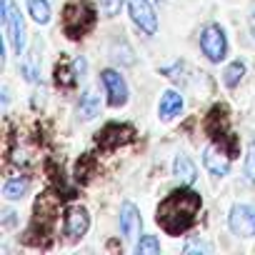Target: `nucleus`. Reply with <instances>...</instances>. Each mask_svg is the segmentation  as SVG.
<instances>
[{"instance_id":"1","label":"nucleus","mask_w":255,"mask_h":255,"mask_svg":"<svg viewBox=\"0 0 255 255\" xmlns=\"http://www.w3.org/2000/svg\"><path fill=\"white\" fill-rule=\"evenodd\" d=\"M200 205H203L200 193H195L190 188H180V190L170 193L158 205L155 220L168 235H180L195 223V215H198Z\"/></svg>"},{"instance_id":"2","label":"nucleus","mask_w":255,"mask_h":255,"mask_svg":"<svg viewBox=\"0 0 255 255\" xmlns=\"http://www.w3.org/2000/svg\"><path fill=\"white\" fill-rule=\"evenodd\" d=\"M200 50L205 53V58L210 63H220L225 55H228V38H225V30L215 23L205 25V30L200 33Z\"/></svg>"},{"instance_id":"3","label":"nucleus","mask_w":255,"mask_h":255,"mask_svg":"<svg viewBox=\"0 0 255 255\" xmlns=\"http://www.w3.org/2000/svg\"><path fill=\"white\" fill-rule=\"evenodd\" d=\"M3 25H5V33H8L15 53L23 55V50H25V23L20 18V10L13 5V0H3Z\"/></svg>"},{"instance_id":"4","label":"nucleus","mask_w":255,"mask_h":255,"mask_svg":"<svg viewBox=\"0 0 255 255\" xmlns=\"http://www.w3.org/2000/svg\"><path fill=\"white\" fill-rule=\"evenodd\" d=\"M95 23V15L93 10L85 5V3H75V5H68L65 10V18H63V28L70 38H80L83 33H88Z\"/></svg>"},{"instance_id":"5","label":"nucleus","mask_w":255,"mask_h":255,"mask_svg":"<svg viewBox=\"0 0 255 255\" xmlns=\"http://www.w3.org/2000/svg\"><path fill=\"white\" fill-rule=\"evenodd\" d=\"M228 225H230L233 235L253 238L255 235V205H248V203L233 205V210L228 215Z\"/></svg>"},{"instance_id":"6","label":"nucleus","mask_w":255,"mask_h":255,"mask_svg":"<svg viewBox=\"0 0 255 255\" xmlns=\"http://www.w3.org/2000/svg\"><path fill=\"white\" fill-rule=\"evenodd\" d=\"M128 13H130L133 23L145 33V35H155L158 33V15L150 5V0H128Z\"/></svg>"},{"instance_id":"7","label":"nucleus","mask_w":255,"mask_h":255,"mask_svg":"<svg viewBox=\"0 0 255 255\" xmlns=\"http://www.w3.org/2000/svg\"><path fill=\"white\" fill-rule=\"evenodd\" d=\"M103 85L108 93V105L110 108H123L128 103V83L118 70H103Z\"/></svg>"},{"instance_id":"8","label":"nucleus","mask_w":255,"mask_h":255,"mask_svg":"<svg viewBox=\"0 0 255 255\" xmlns=\"http://www.w3.org/2000/svg\"><path fill=\"white\" fill-rule=\"evenodd\" d=\"M203 165H205V170H208L210 175L223 178V175H228V170H230V155H228V150H223L220 143H210V145H205V150H203Z\"/></svg>"},{"instance_id":"9","label":"nucleus","mask_w":255,"mask_h":255,"mask_svg":"<svg viewBox=\"0 0 255 255\" xmlns=\"http://www.w3.org/2000/svg\"><path fill=\"white\" fill-rule=\"evenodd\" d=\"M128 140H133V128L130 125H118V123L103 128V133L98 135V143L108 150H113L118 145H125Z\"/></svg>"},{"instance_id":"10","label":"nucleus","mask_w":255,"mask_h":255,"mask_svg":"<svg viewBox=\"0 0 255 255\" xmlns=\"http://www.w3.org/2000/svg\"><path fill=\"white\" fill-rule=\"evenodd\" d=\"M88 228H90V215H88L85 208L75 205V208H70L65 213V235L68 238H73V240L75 238H83L88 233Z\"/></svg>"},{"instance_id":"11","label":"nucleus","mask_w":255,"mask_h":255,"mask_svg":"<svg viewBox=\"0 0 255 255\" xmlns=\"http://www.w3.org/2000/svg\"><path fill=\"white\" fill-rule=\"evenodd\" d=\"M120 233L125 240H135L140 233V213L133 203L120 205Z\"/></svg>"},{"instance_id":"12","label":"nucleus","mask_w":255,"mask_h":255,"mask_svg":"<svg viewBox=\"0 0 255 255\" xmlns=\"http://www.w3.org/2000/svg\"><path fill=\"white\" fill-rule=\"evenodd\" d=\"M183 110V95L178 90H165L163 98H160V105H158V115L163 120H170L175 118L178 113Z\"/></svg>"},{"instance_id":"13","label":"nucleus","mask_w":255,"mask_h":255,"mask_svg":"<svg viewBox=\"0 0 255 255\" xmlns=\"http://www.w3.org/2000/svg\"><path fill=\"white\" fill-rule=\"evenodd\" d=\"M173 173H175V178H178V183H180V185H193V183H195V178H198L195 163H193L188 155H183V153L173 160Z\"/></svg>"},{"instance_id":"14","label":"nucleus","mask_w":255,"mask_h":255,"mask_svg":"<svg viewBox=\"0 0 255 255\" xmlns=\"http://www.w3.org/2000/svg\"><path fill=\"white\" fill-rule=\"evenodd\" d=\"M98 113H100V98L95 93H90V90L83 93V98L78 103V118L80 120H93Z\"/></svg>"},{"instance_id":"15","label":"nucleus","mask_w":255,"mask_h":255,"mask_svg":"<svg viewBox=\"0 0 255 255\" xmlns=\"http://www.w3.org/2000/svg\"><path fill=\"white\" fill-rule=\"evenodd\" d=\"M30 188V180L28 178H10L5 185H3V198L5 200H20Z\"/></svg>"},{"instance_id":"16","label":"nucleus","mask_w":255,"mask_h":255,"mask_svg":"<svg viewBox=\"0 0 255 255\" xmlns=\"http://www.w3.org/2000/svg\"><path fill=\"white\" fill-rule=\"evenodd\" d=\"M23 75L28 83H38V75H40V55H38V45L25 55L23 60Z\"/></svg>"},{"instance_id":"17","label":"nucleus","mask_w":255,"mask_h":255,"mask_svg":"<svg viewBox=\"0 0 255 255\" xmlns=\"http://www.w3.org/2000/svg\"><path fill=\"white\" fill-rule=\"evenodd\" d=\"M28 13L38 25H48L50 23V5L48 0H28Z\"/></svg>"},{"instance_id":"18","label":"nucleus","mask_w":255,"mask_h":255,"mask_svg":"<svg viewBox=\"0 0 255 255\" xmlns=\"http://www.w3.org/2000/svg\"><path fill=\"white\" fill-rule=\"evenodd\" d=\"M243 75H245V63H243V60H233V63L225 68V73H223L225 88H238L240 80H243Z\"/></svg>"},{"instance_id":"19","label":"nucleus","mask_w":255,"mask_h":255,"mask_svg":"<svg viewBox=\"0 0 255 255\" xmlns=\"http://www.w3.org/2000/svg\"><path fill=\"white\" fill-rule=\"evenodd\" d=\"M135 253L138 255H145V253H160V240L155 235H143L138 243H135Z\"/></svg>"},{"instance_id":"20","label":"nucleus","mask_w":255,"mask_h":255,"mask_svg":"<svg viewBox=\"0 0 255 255\" xmlns=\"http://www.w3.org/2000/svg\"><path fill=\"white\" fill-rule=\"evenodd\" d=\"M75 80H78V78H75V70H70L68 65H58V68H55V83H58V85L70 88Z\"/></svg>"},{"instance_id":"21","label":"nucleus","mask_w":255,"mask_h":255,"mask_svg":"<svg viewBox=\"0 0 255 255\" xmlns=\"http://www.w3.org/2000/svg\"><path fill=\"white\" fill-rule=\"evenodd\" d=\"M245 178L250 183H255V143H250L248 153H245Z\"/></svg>"},{"instance_id":"22","label":"nucleus","mask_w":255,"mask_h":255,"mask_svg":"<svg viewBox=\"0 0 255 255\" xmlns=\"http://www.w3.org/2000/svg\"><path fill=\"white\" fill-rule=\"evenodd\" d=\"M120 5H123V0H100V8H103V13H105L108 18L118 15Z\"/></svg>"},{"instance_id":"23","label":"nucleus","mask_w":255,"mask_h":255,"mask_svg":"<svg viewBox=\"0 0 255 255\" xmlns=\"http://www.w3.org/2000/svg\"><path fill=\"white\" fill-rule=\"evenodd\" d=\"M185 253L190 255V253H210V245L208 243H200V240H190L188 245H185Z\"/></svg>"},{"instance_id":"24","label":"nucleus","mask_w":255,"mask_h":255,"mask_svg":"<svg viewBox=\"0 0 255 255\" xmlns=\"http://www.w3.org/2000/svg\"><path fill=\"white\" fill-rule=\"evenodd\" d=\"M73 70H75V78L83 80L85 73H88V63H85V58H75V60H73Z\"/></svg>"},{"instance_id":"25","label":"nucleus","mask_w":255,"mask_h":255,"mask_svg":"<svg viewBox=\"0 0 255 255\" xmlns=\"http://www.w3.org/2000/svg\"><path fill=\"white\" fill-rule=\"evenodd\" d=\"M10 225H15V213L13 210H5L3 213V228H10Z\"/></svg>"},{"instance_id":"26","label":"nucleus","mask_w":255,"mask_h":255,"mask_svg":"<svg viewBox=\"0 0 255 255\" xmlns=\"http://www.w3.org/2000/svg\"><path fill=\"white\" fill-rule=\"evenodd\" d=\"M248 25H250V33H253V40H255V5L250 8V15H248Z\"/></svg>"}]
</instances>
